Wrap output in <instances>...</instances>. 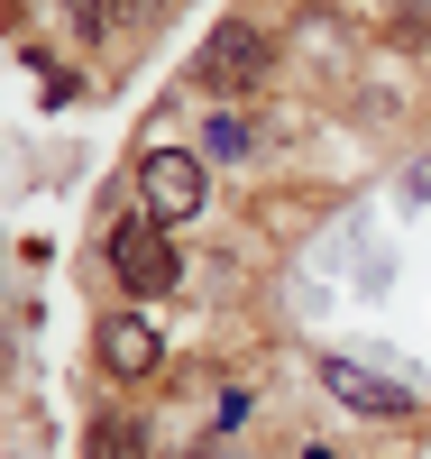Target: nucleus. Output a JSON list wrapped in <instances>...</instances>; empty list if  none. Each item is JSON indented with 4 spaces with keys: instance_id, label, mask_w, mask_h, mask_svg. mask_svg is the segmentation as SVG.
<instances>
[{
    "instance_id": "6",
    "label": "nucleus",
    "mask_w": 431,
    "mask_h": 459,
    "mask_svg": "<svg viewBox=\"0 0 431 459\" xmlns=\"http://www.w3.org/2000/svg\"><path fill=\"white\" fill-rule=\"evenodd\" d=\"M203 157H220V166H239V157H257V129L239 120V110H220V120L203 129Z\"/></svg>"
},
{
    "instance_id": "1",
    "label": "nucleus",
    "mask_w": 431,
    "mask_h": 459,
    "mask_svg": "<svg viewBox=\"0 0 431 459\" xmlns=\"http://www.w3.org/2000/svg\"><path fill=\"white\" fill-rule=\"evenodd\" d=\"M266 28L257 19H220L211 37H203V56H193V83H203L211 101H239V92H257L266 83Z\"/></svg>"
},
{
    "instance_id": "3",
    "label": "nucleus",
    "mask_w": 431,
    "mask_h": 459,
    "mask_svg": "<svg viewBox=\"0 0 431 459\" xmlns=\"http://www.w3.org/2000/svg\"><path fill=\"white\" fill-rule=\"evenodd\" d=\"M322 395H340L349 413H376V423H404V413H422L413 377H385V368L349 359V350H331V359H322Z\"/></svg>"
},
{
    "instance_id": "7",
    "label": "nucleus",
    "mask_w": 431,
    "mask_h": 459,
    "mask_svg": "<svg viewBox=\"0 0 431 459\" xmlns=\"http://www.w3.org/2000/svg\"><path fill=\"white\" fill-rule=\"evenodd\" d=\"M92 459H138L147 441H138V423H120V413H101V423H92V441H83Z\"/></svg>"
},
{
    "instance_id": "2",
    "label": "nucleus",
    "mask_w": 431,
    "mask_h": 459,
    "mask_svg": "<svg viewBox=\"0 0 431 459\" xmlns=\"http://www.w3.org/2000/svg\"><path fill=\"white\" fill-rule=\"evenodd\" d=\"M138 203H147V221L184 230L211 203V157H193V147H147L138 157Z\"/></svg>"
},
{
    "instance_id": "10",
    "label": "nucleus",
    "mask_w": 431,
    "mask_h": 459,
    "mask_svg": "<svg viewBox=\"0 0 431 459\" xmlns=\"http://www.w3.org/2000/svg\"><path fill=\"white\" fill-rule=\"evenodd\" d=\"M303 459H340V450H331V441H303Z\"/></svg>"
},
{
    "instance_id": "4",
    "label": "nucleus",
    "mask_w": 431,
    "mask_h": 459,
    "mask_svg": "<svg viewBox=\"0 0 431 459\" xmlns=\"http://www.w3.org/2000/svg\"><path fill=\"white\" fill-rule=\"evenodd\" d=\"M110 276H120L138 303L175 294V239H166V221H110Z\"/></svg>"
},
{
    "instance_id": "8",
    "label": "nucleus",
    "mask_w": 431,
    "mask_h": 459,
    "mask_svg": "<svg viewBox=\"0 0 431 459\" xmlns=\"http://www.w3.org/2000/svg\"><path fill=\"white\" fill-rule=\"evenodd\" d=\"M65 19L83 28V37H110V0H65Z\"/></svg>"
},
{
    "instance_id": "5",
    "label": "nucleus",
    "mask_w": 431,
    "mask_h": 459,
    "mask_svg": "<svg viewBox=\"0 0 431 459\" xmlns=\"http://www.w3.org/2000/svg\"><path fill=\"white\" fill-rule=\"evenodd\" d=\"M92 359H101L110 377H156V368H166V340H156L147 313H110V322L92 331Z\"/></svg>"
},
{
    "instance_id": "9",
    "label": "nucleus",
    "mask_w": 431,
    "mask_h": 459,
    "mask_svg": "<svg viewBox=\"0 0 431 459\" xmlns=\"http://www.w3.org/2000/svg\"><path fill=\"white\" fill-rule=\"evenodd\" d=\"M193 459H248V450H229V441H203V450H193Z\"/></svg>"
}]
</instances>
